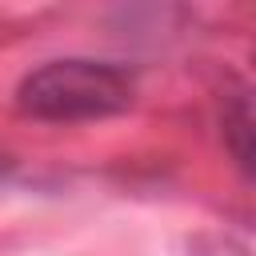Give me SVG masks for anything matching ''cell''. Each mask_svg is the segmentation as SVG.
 I'll list each match as a JSON object with an SVG mask.
<instances>
[{
    "label": "cell",
    "mask_w": 256,
    "mask_h": 256,
    "mask_svg": "<svg viewBox=\"0 0 256 256\" xmlns=\"http://www.w3.org/2000/svg\"><path fill=\"white\" fill-rule=\"evenodd\" d=\"M136 76L112 60H48L16 88V108L36 120H100L132 104Z\"/></svg>",
    "instance_id": "1"
},
{
    "label": "cell",
    "mask_w": 256,
    "mask_h": 256,
    "mask_svg": "<svg viewBox=\"0 0 256 256\" xmlns=\"http://www.w3.org/2000/svg\"><path fill=\"white\" fill-rule=\"evenodd\" d=\"M4 176H8V160L0 156V180H4Z\"/></svg>",
    "instance_id": "3"
},
{
    "label": "cell",
    "mask_w": 256,
    "mask_h": 256,
    "mask_svg": "<svg viewBox=\"0 0 256 256\" xmlns=\"http://www.w3.org/2000/svg\"><path fill=\"white\" fill-rule=\"evenodd\" d=\"M224 140H228L236 164L248 176L252 172V108H248V96L244 92H236L232 96V108H224Z\"/></svg>",
    "instance_id": "2"
}]
</instances>
